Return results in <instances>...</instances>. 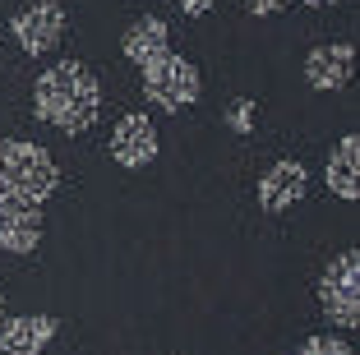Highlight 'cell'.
<instances>
[{"label": "cell", "mask_w": 360, "mask_h": 355, "mask_svg": "<svg viewBox=\"0 0 360 355\" xmlns=\"http://www.w3.org/2000/svg\"><path fill=\"white\" fill-rule=\"evenodd\" d=\"M319 309L333 328H356L360 323V254L347 250L323 268L319 282Z\"/></svg>", "instance_id": "cell-4"}, {"label": "cell", "mask_w": 360, "mask_h": 355, "mask_svg": "<svg viewBox=\"0 0 360 355\" xmlns=\"http://www.w3.org/2000/svg\"><path fill=\"white\" fill-rule=\"evenodd\" d=\"M56 185H60V171L46 157V148L28 143V138H0V194H14V199L42 208L56 194Z\"/></svg>", "instance_id": "cell-2"}, {"label": "cell", "mask_w": 360, "mask_h": 355, "mask_svg": "<svg viewBox=\"0 0 360 355\" xmlns=\"http://www.w3.org/2000/svg\"><path fill=\"white\" fill-rule=\"evenodd\" d=\"M305 185H309V171L300 167L296 157H282L259 176V208L264 212H286L291 203L305 199Z\"/></svg>", "instance_id": "cell-7"}, {"label": "cell", "mask_w": 360, "mask_h": 355, "mask_svg": "<svg viewBox=\"0 0 360 355\" xmlns=\"http://www.w3.org/2000/svg\"><path fill=\"white\" fill-rule=\"evenodd\" d=\"M291 0H245V10L255 14V19H268V14H282Z\"/></svg>", "instance_id": "cell-14"}, {"label": "cell", "mask_w": 360, "mask_h": 355, "mask_svg": "<svg viewBox=\"0 0 360 355\" xmlns=\"http://www.w3.org/2000/svg\"><path fill=\"white\" fill-rule=\"evenodd\" d=\"M323 180H328V189L338 194V199H360V138L347 134L338 138V148L328 153V171H323Z\"/></svg>", "instance_id": "cell-11"}, {"label": "cell", "mask_w": 360, "mask_h": 355, "mask_svg": "<svg viewBox=\"0 0 360 355\" xmlns=\"http://www.w3.org/2000/svg\"><path fill=\"white\" fill-rule=\"evenodd\" d=\"M351 70H356V51H351L347 42L309 46V56H305V84L319 88V93H338V88H347Z\"/></svg>", "instance_id": "cell-8"}, {"label": "cell", "mask_w": 360, "mask_h": 355, "mask_svg": "<svg viewBox=\"0 0 360 355\" xmlns=\"http://www.w3.org/2000/svg\"><path fill=\"white\" fill-rule=\"evenodd\" d=\"M171 42V32H167V19H158V14H143V19H134L125 28V37H120V51H125V60L143 65L153 60V56H162Z\"/></svg>", "instance_id": "cell-12"}, {"label": "cell", "mask_w": 360, "mask_h": 355, "mask_svg": "<svg viewBox=\"0 0 360 355\" xmlns=\"http://www.w3.org/2000/svg\"><path fill=\"white\" fill-rule=\"evenodd\" d=\"M37 240H42V208L14 199V194H0V250L32 254Z\"/></svg>", "instance_id": "cell-6"}, {"label": "cell", "mask_w": 360, "mask_h": 355, "mask_svg": "<svg viewBox=\"0 0 360 355\" xmlns=\"http://www.w3.org/2000/svg\"><path fill=\"white\" fill-rule=\"evenodd\" d=\"M56 318L51 314H14L0 323V351L5 355H37L46 351V342L56 337Z\"/></svg>", "instance_id": "cell-10"}, {"label": "cell", "mask_w": 360, "mask_h": 355, "mask_svg": "<svg viewBox=\"0 0 360 355\" xmlns=\"http://www.w3.org/2000/svg\"><path fill=\"white\" fill-rule=\"evenodd\" d=\"M305 10H328V5H338V0H300Z\"/></svg>", "instance_id": "cell-17"}, {"label": "cell", "mask_w": 360, "mask_h": 355, "mask_svg": "<svg viewBox=\"0 0 360 355\" xmlns=\"http://www.w3.org/2000/svg\"><path fill=\"white\" fill-rule=\"evenodd\" d=\"M296 355H356V351H351L347 342H338V337H309Z\"/></svg>", "instance_id": "cell-13"}, {"label": "cell", "mask_w": 360, "mask_h": 355, "mask_svg": "<svg viewBox=\"0 0 360 355\" xmlns=\"http://www.w3.org/2000/svg\"><path fill=\"white\" fill-rule=\"evenodd\" d=\"M32 106L46 125L65 129V134H79L97 120L102 111V84L93 79V70L79 60H56L51 70L37 74V88H32Z\"/></svg>", "instance_id": "cell-1"}, {"label": "cell", "mask_w": 360, "mask_h": 355, "mask_svg": "<svg viewBox=\"0 0 360 355\" xmlns=\"http://www.w3.org/2000/svg\"><path fill=\"white\" fill-rule=\"evenodd\" d=\"M10 32L28 56H46L65 37V10L56 0H32V5H23V10L14 14Z\"/></svg>", "instance_id": "cell-5"}, {"label": "cell", "mask_w": 360, "mask_h": 355, "mask_svg": "<svg viewBox=\"0 0 360 355\" xmlns=\"http://www.w3.org/2000/svg\"><path fill=\"white\" fill-rule=\"evenodd\" d=\"M111 157H116L125 171L148 167L158 157V129H153L148 115H125L116 129H111Z\"/></svg>", "instance_id": "cell-9"}, {"label": "cell", "mask_w": 360, "mask_h": 355, "mask_svg": "<svg viewBox=\"0 0 360 355\" xmlns=\"http://www.w3.org/2000/svg\"><path fill=\"white\" fill-rule=\"evenodd\" d=\"M0 323H5V300H0Z\"/></svg>", "instance_id": "cell-18"}, {"label": "cell", "mask_w": 360, "mask_h": 355, "mask_svg": "<svg viewBox=\"0 0 360 355\" xmlns=\"http://www.w3.org/2000/svg\"><path fill=\"white\" fill-rule=\"evenodd\" d=\"M143 70V97H148L158 111H167V115H176V111H185V106H194L199 102V70H194L185 56H176V51H162V56H153V60H143L139 65Z\"/></svg>", "instance_id": "cell-3"}, {"label": "cell", "mask_w": 360, "mask_h": 355, "mask_svg": "<svg viewBox=\"0 0 360 355\" xmlns=\"http://www.w3.org/2000/svg\"><path fill=\"white\" fill-rule=\"evenodd\" d=\"M250 115H255V102H236V111H231V129H236V134L250 129Z\"/></svg>", "instance_id": "cell-15"}, {"label": "cell", "mask_w": 360, "mask_h": 355, "mask_svg": "<svg viewBox=\"0 0 360 355\" xmlns=\"http://www.w3.org/2000/svg\"><path fill=\"white\" fill-rule=\"evenodd\" d=\"M176 5L190 14V19H199V14H208V10H212V0H176Z\"/></svg>", "instance_id": "cell-16"}]
</instances>
